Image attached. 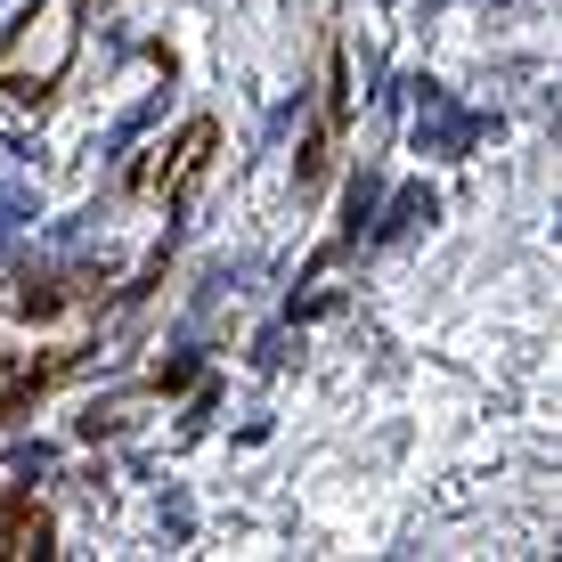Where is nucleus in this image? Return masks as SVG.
Instances as JSON below:
<instances>
[{"label": "nucleus", "instance_id": "1", "mask_svg": "<svg viewBox=\"0 0 562 562\" xmlns=\"http://www.w3.org/2000/svg\"><path fill=\"white\" fill-rule=\"evenodd\" d=\"M416 99H424V114H432V123H416V147H432V155H464V147L481 139V114H457L440 82H424Z\"/></svg>", "mask_w": 562, "mask_h": 562}, {"label": "nucleus", "instance_id": "2", "mask_svg": "<svg viewBox=\"0 0 562 562\" xmlns=\"http://www.w3.org/2000/svg\"><path fill=\"white\" fill-rule=\"evenodd\" d=\"M416 221H432V196H424V188H408V196H400V204H392V221H383V228H375V245H392V237H408V228H416Z\"/></svg>", "mask_w": 562, "mask_h": 562}, {"label": "nucleus", "instance_id": "3", "mask_svg": "<svg viewBox=\"0 0 562 562\" xmlns=\"http://www.w3.org/2000/svg\"><path fill=\"white\" fill-rule=\"evenodd\" d=\"M16 221H33V204L25 196H0V228H16Z\"/></svg>", "mask_w": 562, "mask_h": 562}]
</instances>
